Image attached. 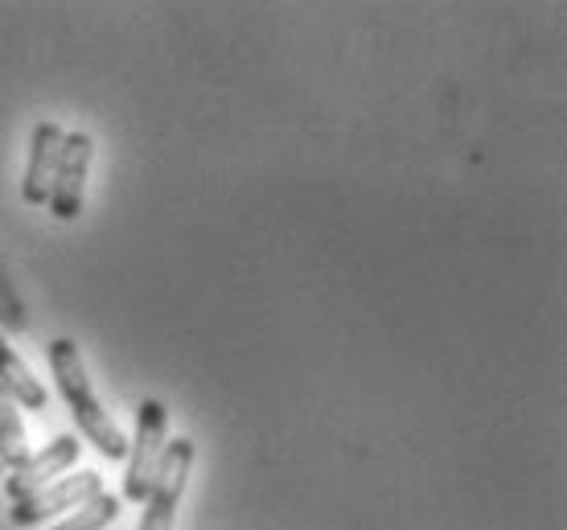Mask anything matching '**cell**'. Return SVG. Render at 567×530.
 <instances>
[{
	"label": "cell",
	"instance_id": "12",
	"mask_svg": "<svg viewBox=\"0 0 567 530\" xmlns=\"http://www.w3.org/2000/svg\"><path fill=\"white\" fill-rule=\"evenodd\" d=\"M0 477H4V465H0Z\"/></svg>",
	"mask_w": 567,
	"mask_h": 530
},
{
	"label": "cell",
	"instance_id": "8",
	"mask_svg": "<svg viewBox=\"0 0 567 530\" xmlns=\"http://www.w3.org/2000/svg\"><path fill=\"white\" fill-rule=\"evenodd\" d=\"M0 387L9 391V395L17 399V407H25V412H42L45 403H50L45 387L33 378V374H29L25 358H21L13 345H9L4 330H0Z\"/></svg>",
	"mask_w": 567,
	"mask_h": 530
},
{
	"label": "cell",
	"instance_id": "9",
	"mask_svg": "<svg viewBox=\"0 0 567 530\" xmlns=\"http://www.w3.org/2000/svg\"><path fill=\"white\" fill-rule=\"evenodd\" d=\"M25 457H29V448H25L21 407H17V399L9 391L0 387V465H4V469H17Z\"/></svg>",
	"mask_w": 567,
	"mask_h": 530
},
{
	"label": "cell",
	"instance_id": "6",
	"mask_svg": "<svg viewBox=\"0 0 567 530\" xmlns=\"http://www.w3.org/2000/svg\"><path fill=\"white\" fill-rule=\"evenodd\" d=\"M74 460H79V440H74L71 432H66V436H54L42 453H29L13 474L4 477V493H9L13 502H21L29 493L45 489L50 481H58L62 474H71Z\"/></svg>",
	"mask_w": 567,
	"mask_h": 530
},
{
	"label": "cell",
	"instance_id": "1",
	"mask_svg": "<svg viewBox=\"0 0 567 530\" xmlns=\"http://www.w3.org/2000/svg\"><path fill=\"white\" fill-rule=\"evenodd\" d=\"M50 371H54L58 391H62V399H66L74 424L83 428L86 440L100 448L103 457H128V436L112 419V412L100 403V395H95V387H91V378L83 371V354H79V345L71 337H54L50 342Z\"/></svg>",
	"mask_w": 567,
	"mask_h": 530
},
{
	"label": "cell",
	"instance_id": "10",
	"mask_svg": "<svg viewBox=\"0 0 567 530\" xmlns=\"http://www.w3.org/2000/svg\"><path fill=\"white\" fill-rule=\"evenodd\" d=\"M115 518H120V498L103 489V493H95L86 506H79L66 522H58L54 530H103V527H112Z\"/></svg>",
	"mask_w": 567,
	"mask_h": 530
},
{
	"label": "cell",
	"instance_id": "7",
	"mask_svg": "<svg viewBox=\"0 0 567 530\" xmlns=\"http://www.w3.org/2000/svg\"><path fill=\"white\" fill-rule=\"evenodd\" d=\"M62 136L66 132L58 128V124H38L33 136H29V165H25V177H21V198L29 206H45L50 198V177H54V165H58V153H62Z\"/></svg>",
	"mask_w": 567,
	"mask_h": 530
},
{
	"label": "cell",
	"instance_id": "5",
	"mask_svg": "<svg viewBox=\"0 0 567 530\" xmlns=\"http://www.w3.org/2000/svg\"><path fill=\"white\" fill-rule=\"evenodd\" d=\"M95 493H103V474H95V469H79V474L58 477V481H50L45 489H38V493H29V498L13 502L9 522H13V527H38V522H45V518L62 515L66 506H86Z\"/></svg>",
	"mask_w": 567,
	"mask_h": 530
},
{
	"label": "cell",
	"instance_id": "2",
	"mask_svg": "<svg viewBox=\"0 0 567 530\" xmlns=\"http://www.w3.org/2000/svg\"><path fill=\"white\" fill-rule=\"evenodd\" d=\"M169 445V407L161 399H144L136 407V440L128 445V474H124V498L144 502L156 477L161 453Z\"/></svg>",
	"mask_w": 567,
	"mask_h": 530
},
{
	"label": "cell",
	"instance_id": "11",
	"mask_svg": "<svg viewBox=\"0 0 567 530\" xmlns=\"http://www.w3.org/2000/svg\"><path fill=\"white\" fill-rule=\"evenodd\" d=\"M25 330V309H21V301H17V292L9 288V280H4V272H0V330Z\"/></svg>",
	"mask_w": 567,
	"mask_h": 530
},
{
	"label": "cell",
	"instance_id": "3",
	"mask_svg": "<svg viewBox=\"0 0 567 530\" xmlns=\"http://www.w3.org/2000/svg\"><path fill=\"white\" fill-rule=\"evenodd\" d=\"M189 465H194V440L189 436H173L169 445H165V453H161L156 477L153 486H148V498H144L141 530H173L185 481H189Z\"/></svg>",
	"mask_w": 567,
	"mask_h": 530
},
{
	"label": "cell",
	"instance_id": "4",
	"mask_svg": "<svg viewBox=\"0 0 567 530\" xmlns=\"http://www.w3.org/2000/svg\"><path fill=\"white\" fill-rule=\"evenodd\" d=\"M91 157H95V141L86 132L62 136V153H58L54 177H50V198H45L50 215L62 218V222H74V218L83 215V189Z\"/></svg>",
	"mask_w": 567,
	"mask_h": 530
}]
</instances>
